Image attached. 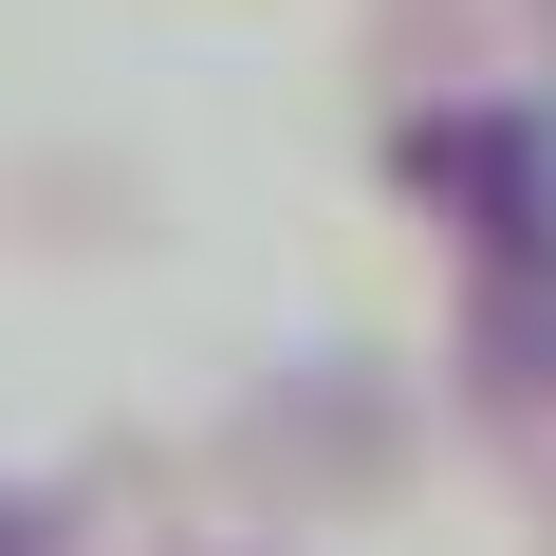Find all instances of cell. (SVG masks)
<instances>
[{
    "mask_svg": "<svg viewBox=\"0 0 556 556\" xmlns=\"http://www.w3.org/2000/svg\"><path fill=\"white\" fill-rule=\"evenodd\" d=\"M390 167L427 186L445 260H464V353L501 408H556V112L482 93V112H408Z\"/></svg>",
    "mask_w": 556,
    "mask_h": 556,
    "instance_id": "obj_1",
    "label": "cell"
},
{
    "mask_svg": "<svg viewBox=\"0 0 556 556\" xmlns=\"http://www.w3.org/2000/svg\"><path fill=\"white\" fill-rule=\"evenodd\" d=\"M0 556H20V538H0Z\"/></svg>",
    "mask_w": 556,
    "mask_h": 556,
    "instance_id": "obj_2",
    "label": "cell"
},
{
    "mask_svg": "<svg viewBox=\"0 0 556 556\" xmlns=\"http://www.w3.org/2000/svg\"><path fill=\"white\" fill-rule=\"evenodd\" d=\"M538 20H556V0H538Z\"/></svg>",
    "mask_w": 556,
    "mask_h": 556,
    "instance_id": "obj_3",
    "label": "cell"
}]
</instances>
